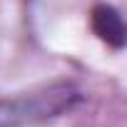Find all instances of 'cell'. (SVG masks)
I'll list each match as a JSON object with an SVG mask.
<instances>
[{
  "label": "cell",
  "mask_w": 127,
  "mask_h": 127,
  "mask_svg": "<svg viewBox=\"0 0 127 127\" xmlns=\"http://www.w3.org/2000/svg\"><path fill=\"white\" fill-rule=\"evenodd\" d=\"M85 102V92L70 80H55L0 100V127H40L60 120Z\"/></svg>",
  "instance_id": "obj_1"
},
{
  "label": "cell",
  "mask_w": 127,
  "mask_h": 127,
  "mask_svg": "<svg viewBox=\"0 0 127 127\" xmlns=\"http://www.w3.org/2000/svg\"><path fill=\"white\" fill-rule=\"evenodd\" d=\"M90 25H92V32L110 47L115 50H122L125 42H127V28H125V20H122V13L110 5V3H97L92 10H90Z\"/></svg>",
  "instance_id": "obj_2"
}]
</instances>
